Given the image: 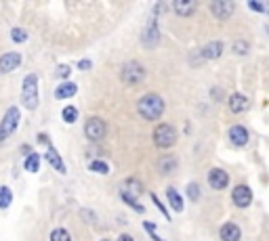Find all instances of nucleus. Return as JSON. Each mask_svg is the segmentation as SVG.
I'll use <instances>...</instances> for the list:
<instances>
[{
    "mask_svg": "<svg viewBox=\"0 0 269 241\" xmlns=\"http://www.w3.org/2000/svg\"><path fill=\"white\" fill-rule=\"evenodd\" d=\"M105 122L99 118H91L87 124H84V134H87L91 140H101L105 136Z\"/></svg>",
    "mask_w": 269,
    "mask_h": 241,
    "instance_id": "nucleus-6",
    "label": "nucleus"
},
{
    "mask_svg": "<svg viewBox=\"0 0 269 241\" xmlns=\"http://www.w3.org/2000/svg\"><path fill=\"white\" fill-rule=\"evenodd\" d=\"M69 72H72V69H69L67 65H59V67H57V76H59V78H67Z\"/></svg>",
    "mask_w": 269,
    "mask_h": 241,
    "instance_id": "nucleus-32",
    "label": "nucleus"
},
{
    "mask_svg": "<svg viewBox=\"0 0 269 241\" xmlns=\"http://www.w3.org/2000/svg\"><path fill=\"white\" fill-rule=\"evenodd\" d=\"M232 200H234V204H236L238 208H246V206H250V202H252V191H250L246 185H238V187L234 189V193H232Z\"/></svg>",
    "mask_w": 269,
    "mask_h": 241,
    "instance_id": "nucleus-9",
    "label": "nucleus"
},
{
    "mask_svg": "<svg viewBox=\"0 0 269 241\" xmlns=\"http://www.w3.org/2000/svg\"><path fill=\"white\" fill-rule=\"evenodd\" d=\"M151 200H153V204H156V208H158V210L162 212V214H164V218H166V220H171V216H168V212H166V208H164V206L160 204V200H158V197H156L153 193H151Z\"/></svg>",
    "mask_w": 269,
    "mask_h": 241,
    "instance_id": "nucleus-31",
    "label": "nucleus"
},
{
    "mask_svg": "<svg viewBox=\"0 0 269 241\" xmlns=\"http://www.w3.org/2000/svg\"><path fill=\"white\" fill-rule=\"evenodd\" d=\"M11 38H13V42H17V44H21V42H25V40H27V34H25V30H21V27H15V30L11 32Z\"/></svg>",
    "mask_w": 269,
    "mask_h": 241,
    "instance_id": "nucleus-28",
    "label": "nucleus"
},
{
    "mask_svg": "<svg viewBox=\"0 0 269 241\" xmlns=\"http://www.w3.org/2000/svg\"><path fill=\"white\" fill-rule=\"evenodd\" d=\"M229 140L236 147H244L248 143V130L244 126H232L229 128Z\"/></svg>",
    "mask_w": 269,
    "mask_h": 241,
    "instance_id": "nucleus-12",
    "label": "nucleus"
},
{
    "mask_svg": "<svg viewBox=\"0 0 269 241\" xmlns=\"http://www.w3.org/2000/svg\"><path fill=\"white\" fill-rule=\"evenodd\" d=\"M158 42H160V30H158V23H156V17H151L147 30L143 32V44L149 46V49H153Z\"/></svg>",
    "mask_w": 269,
    "mask_h": 241,
    "instance_id": "nucleus-10",
    "label": "nucleus"
},
{
    "mask_svg": "<svg viewBox=\"0 0 269 241\" xmlns=\"http://www.w3.org/2000/svg\"><path fill=\"white\" fill-rule=\"evenodd\" d=\"M91 67V61L89 59H82L80 63H78V69H89Z\"/></svg>",
    "mask_w": 269,
    "mask_h": 241,
    "instance_id": "nucleus-35",
    "label": "nucleus"
},
{
    "mask_svg": "<svg viewBox=\"0 0 269 241\" xmlns=\"http://www.w3.org/2000/svg\"><path fill=\"white\" fill-rule=\"evenodd\" d=\"M11 202H13V193H11V189H9V187H0V208L7 210V208L11 206Z\"/></svg>",
    "mask_w": 269,
    "mask_h": 241,
    "instance_id": "nucleus-22",
    "label": "nucleus"
},
{
    "mask_svg": "<svg viewBox=\"0 0 269 241\" xmlns=\"http://www.w3.org/2000/svg\"><path fill=\"white\" fill-rule=\"evenodd\" d=\"M38 140H40V143H47V145H49V136H47V134H40Z\"/></svg>",
    "mask_w": 269,
    "mask_h": 241,
    "instance_id": "nucleus-36",
    "label": "nucleus"
},
{
    "mask_svg": "<svg viewBox=\"0 0 269 241\" xmlns=\"http://www.w3.org/2000/svg\"><path fill=\"white\" fill-rule=\"evenodd\" d=\"M153 143H156V147H160V149L173 147L177 143V130L173 128L171 124L156 126V130H153Z\"/></svg>",
    "mask_w": 269,
    "mask_h": 241,
    "instance_id": "nucleus-3",
    "label": "nucleus"
},
{
    "mask_svg": "<svg viewBox=\"0 0 269 241\" xmlns=\"http://www.w3.org/2000/svg\"><path fill=\"white\" fill-rule=\"evenodd\" d=\"M122 200H124V204H129V206L135 210V212H141V214H143V206H141V204H137V200H135L133 195H129L126 191H122Z\"/></svg>",
    "mask_w": 269,
    "mask_h": 241,
    "instance_id": "nucleus-25",
    "label": "nucleus"
},
{
    "mask_svg": "<svg viewBox=\"0 0 269 241\" xmlns=\"http://www.w3.org/2000/svg\"><path fill=\"white\" fill-rule=\"evenodd\" d=\"M206 59H219V57L223 55V42H210V44L204 46V53H202Z\"/></svg>",
    "mask_w": 269,
    "mask_h": 241,
    "instance_id": "nucleus-18",
    "label": "nucleus"
},
{
    "mask_svg": "<svg viewBox=\"0 0 269 241\" xmlns=\"http://www.w3.org/2000/svg\"><path fill=\"white\" fill-rule=\"evenodd\" d=\"M143 226H145V229H147V231L151 233V239H153V241H162V239H160L158 235H156V233H153V231H156V226H153L151 222H143Z\"/></svg>",
    "mask_w": 269,
    "mask_h": 241,
    "instance_id": "nucleus-33",
    "label": "nucleus"
},
{
    "mask_svg": "<svg viewBox=\"0 0 269 241\" xmlns=\"http://www.w3.org/2000/svg\"><path fill=\"white\" fill-rule=\"evenodd\" d=\"M45 158H47V162L55 168V170H59V172L61 174H65V166H63V160L59 158V155H57V151H55L51 145H49V149H47V155H45Z\"/></svg>",
    "mask_w": 269,
    "mask_h": 241,
    "instance_id": "nucleus-17",
    "label": "nucleus"
},
{
    "mask_svg": "<svg viewBox=\"0 0 269 241\" xmlns=\"http://www.w3.org/2000/svg\"><path fill=\"white\" fill-rule=\"evenodd\" d=\"M187 197L191 202L200 200V187H198V182H189V185H187Z\"/></svg>",
    "mask_w": 269,
    "mask_h": 241,
    "instance_id": "nucleus-27",
    "label": "nucleus"
},
{
    "mask_svg": "<svg viewBox=\"0 0 269 241\" xmlns=\"http://www.w3.org/2000/svg\"><path fill=\"white\" fill-rule=\"evenodd\" d=\"M234 9H236V5L229 3V0H215V3H210V13L217 19H229Z\"/></svg>",
    "mask_w": 269,
    "mask_h": 241,
    "instance_id": "nucleus-7",
    "label": "nucleus"
},
{
    "mask_svg": "<svg viewBox=\"0 0 269 241\" xmlns=\"http://www.w3.org/2000/svg\"><path fill=\"white\" fill-rule=\"evenodd\" d=\"M89 170L91 172H97V174H109V166L105 164V162H91V166H89Z\"/></svg>",
    "mask_w": 269,
    "mask_h": 241,
    "instance_id": "nucleus-24",
    "label": "nucleus"
},
{
    "mask_svg": "<svg viewBox=\"0 0 269 241\" xmlns=\"http://www.w3.org/2000/svg\"><path fill=\"white\" fill-rule=\"evenodd\" d=\"M21 101H23V105L27 109H36L38 107V78H36V74H30L23 80Z\"/></svg>",
    "mask_w": 269,
    "mask_h": 241,
    "instance_id": "nucleus-2",
    "label": "nucleus"
},
{
    "mask_svg": "<svg viewBox=\"0 0 269 241\" xmlns=\"http://www.w3.org/2000/svg\"><path fill=\"white\" fill-rule=\"evenodd\" d=\"M175 168H177V160H175V158H168V155L160 158V162H158L160 174H173V172H175Z\"/></svg>",
    "mask_w": 269,
    "mask_h": 241,
    "instance_id": "nucleus-19",
    "label": "nucleus"
},
{
    "mask_svg": "<svg viewBox=\"0 0 269 241\" xmlns=\"http://www.w3.org/2000/svg\"><path fill=\"white\" fill-rule=\"evenodd\" d=\"M227 103H229V109H232L234 113H242L244 109H248V99H246L244 94H240V92L232 94Z\"/></svg>",
    "mask_w": 269,
    "mask_h": 241,
    "instance_id": "nucleus-15",
    "label": "nucleus"
},
{
    "mask_svg": "<svg viewBox=\"0 0 269 241\" xmlns=\"http://www.w3.org/2000/svg\"><path fill=\"white\" fill-rule=\"evenodd\" d=\"M17 124H19V109H17V107H11V109L7 111V116H5L3 124H0V140L7 138V136H11L13 132H15Z\"/></svg>",
    "mask_w": 269,
    "mask_h": 241,
    "instance_id": "nucleus-5",
    "label": "nucleus"
},
{
    "mask_svg": "<svg viewBox=\"0 0 269 241\" xmlns=\"http://www.w3.org/2000/svg\"><path fill=\"white\" fill-rule=\"evenodd\" d=\"M78 92V86L76 84H72V82H63V84H59L57 86V90H55V99H69V97H74Z\"/></svg>",
    "mask_w": 269,
    "mask_h": 241,
    "instance_id": "nucleus-16",
    "label": "nucleus"
},
{
    "mask_svg": "<svg viewBox=\"0 0 269 241\" xmlns=\"http://www.w3.org/2000/svg\"><path fill=\"white\" fill-rule=\"evenodd\" d=\"M21 65V55L17 53H7L0 57V72H13V69H17Z\"/></svg>",
    "mask_w": 269,
    "mask_h": 241,
    "instance_id": "nucleus-11",
    "label": "nucleus"
},
{
    "mask_svg": "<svg viewBox=\"0 0 269 241\" xmlns=\"http://www.w3.org/2000/svg\"><path fill=\"white\" fill-rule=\"evenodd\" d=\"M126 189H129V191H133L135 195L143 191V187H139V180H135V178H131L129 182H126Z\"/></svg>",
    "mask_w": 269,
    "mask_h": 241,
    "instance_id": "nucleus-29",
    "label": "nucleus"
},
{
    "mask_svg": "<svg viewBox=\"0 0 269 241\" xmlns=\"http://www.w3.org/2000/svg\"><path fill=\"white\" fill-rule=\"evenodd\" d=\"M118 241H133V237H131V235H120Z\"/></svg>",
    "mask_w": 269,
    "mask_h": 241,
    "instance_id": "nucleus-37",
    "label": "nucleus"
},
{
    "mask_svg": "<svg viewBox=\"0 0 269 241\" xmlns=\"http://www.w3.org/2000/svg\"><path fill=\"white\" fill-rule=\"evenodd\" d=\"M137 111L141 118H145L147 122H153V120H160L162 113H164V99L158 97V94H145L139 99L137 103Z\"/></svg>",
    "mask_w": 269,
    "mask_h": 241,
    "instance_id": "nucleus-1",
    "label": "nucleus"
},
{
    "mask_svg": "<svg viewBox=\"0 0 269 241\" xmlns=\"http://www.w3.org/2000/svg\"><path fill=\"white\" fill-rule=\"evenodd\" d=\"M196 9H198V3H194V0H177L175 3V11L179 17H191Z\"/></svg>",
    "mask_w": 269,
    "mask_h": 241,
    "instance_id": "nucleus-14",
    "label": "nucleus"
},
{
    "mask_svg": "<svg viewBox=\"0 0 269 241\" xmlns=\"http://www.w3.org/2000/svg\"><path fill=\"white\" fill-rule=\"evenodd\" d=\"M208 182H210L212 189L221 191V189H225L229 185V174L225 172V170H221V168H215V170H210V172H208Z\"/></svg>",
    "mask_w": 269,
    "mask_h": 241,
    "instance_id": "nucleus-8",
    "label": "nucleus"
},
{
    "mask_svg": "<svg viewBox=\"0 0 269 241\" xmlns=\"http://www.w3.org/2000/svg\"><path fill=\"white\" fill-rule=\"evenodd\" d=\"M166 197H168V202H171V208L175 212H183V200H181V195L175 191V189H166Z\"/></svg>",
    "mask_w": 269,
    "mask_h": 241,
    "instance_id": "nucleus-20",
    "label": "nucleus"
},
{
    "mask_svg": "<svg viewBox=\"0 0 269 241\" xmlns=\"http://www.w3.org/2000/svg\"><path fill=\"white\" fill-rule=\"evenodd\" d=\"M120 78H122L124 84H129V86H137V84H141L145 78V67L141 63H137V61H131V63H126L122 67Z\"/></svg>",
    "mask_w": 269,
    "mask_h": 241,
    "instance_id": "nucleus-4",
    "label": "nucleus"
},
{
    "mask_svg": "<svg viewBox=\"0 0 269 241\" xmlns=\"http://www.w3.org/2000/svg\"><path fill=\"white\" fill-rule=\"evenodd\" d=\"M61 118H63L67 124H74V122L78 120V109L72 107V105H67V107L63 109V113H61Z\"/></svg>",
    "mask_w": 269,
    "mask_h": 241,
    "instance_id": "nucleus-23",
    "label": "nucleus"
},
{
    "mask_svg": "<svg viewBox=\"0 0 269 241\" xmlns=\"http://www.w3.org/2000/svg\"><path fill=\"white\" fill-rule=\"evenodd\" d=\"M103 241H109V239H103Z\"/></svg>",
    "mask_w": 269,
    "mask_h": 241,
    "instance_id": "nucleus-39",
    "label": "nucleus"
},
{
    "mask_svg": "<svg viewBox=\"0 0 269 241\" xmlns=\"http://www.w3.org/2000/svg\"><path fill=\"white\" fill-rule=\"evenodd\" d=\"M240 237H242V231L238 224L227 222L221 226V241H240Z\"/></svg>",
    "mask_w": 269,
    "mask_h": 241,
    "instance_id": "nucleus-13",
    "label": "nucleus"
},
{
    "mask_svg": "<svg viewBox=\"0 0 269 241\" xmlns=\"http://www.w3.org/2000/svg\"><path fill=\"white\" fill-rule=\"evenodd\" d=\"M248 7H250L252 11H257V13H263V5H261V3H254V0H250Z\"/></svg>",
    "mask_w": 269,
    "mask_h": 241,
    "instance_id": "nucleus-34",
    "label": "nucleus"
},
{
    "mask_svg": "<svg viewBox=\"0 0 269 241\" xmlns=\"http://www.w3.org/2000/svg\"><path fill=\"white\" fill-rule=\"evenodd\" d=\"M234 51H236L238 55H246V53H248V44L240 40V42H236V44H234Z\"/></svg>",
    "mask_w": 269,
    "mask_h": 241,
    "instance_id": "nucleus-30",
    "label": "nucleus"
},
{
    "mask_svg": "<svg viewBox=\"0 0 269 241\" xmlns=\"http://www.w3.org/2000/svg\"><path fill=\"white\" fill-rule=\"evenodd\" d=\"M51 241H72V237H69V233L65 229H55L51 233Z\"/></svg>",
    "mask_w": 269,
    "mask_h": 241,
    "instance_id": "nucleus-26",
    "label": "nucleus"
},
{
    "mask_svg": "<svg viewBox=\"0 0 269 241\" xmlns=\"http://www.w3.org/2000/svg\"><path fill=\"white\" fill-rule=\"evenodd\" d=\"M38 168H40V155L38 153H30V155H27V160H25V170H27V172H38Z\"/></svg>",
    "mask_w": 269,
    "mask_h": 241,
    "instance_id": "nucleus-21",
    "label": "nucleus"
},
{
    "mask_svg": "<svg viewBox=\"0 0 269 241\" xmlns=\"http://www.w3.org/2000/svg\"><path fill=\"white\" fill-rule=\"evenodd\" d=\"M263 13H269V3H265V5H263Z\"/></svg>",
    "mask_w": 269,
    "mask_h": 241,
    "instance_id": "nucleus-38",
    "label": "nucleus"
}]
</instances>
